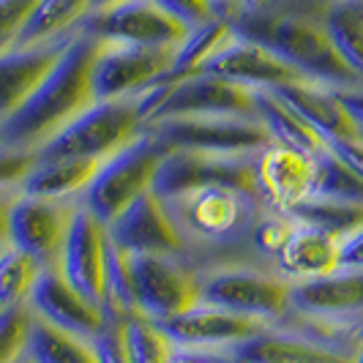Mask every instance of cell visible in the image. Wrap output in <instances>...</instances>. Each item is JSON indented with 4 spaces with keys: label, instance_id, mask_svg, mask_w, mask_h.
Segmentation results:
<instances>
[{
    "label": "cell",
    "instance_id": "cell-1",
    "mask_svg": "<svg viewBox=\"0 0 363 363\" xmlns=\"http://www.w3.org/2000/svg\"><path fill=\"white\" fill-rule=\"evenodd\" d=\"M325 6L328 0H276L271 9L233 22V28L238 36L268 47L309 82L333 91L363 88L328 36Z\"/></svg>",
    "mask_w": 363,
    "mask_h": 363
},
{
    "label": "cell",
    "instance_id": "cell-2",
    "mask_svg": "<svg viewBox=\"0 0 363 363\" xmlns=\"http://www.w3.org/2000/svg\"><path fill=\"white\" fill-rule=\"evenodd\" d=\"M104 41L82 28L72 33L66 50L55 60L52 72L44 77L33 96L9 121L0 123V147L38 150L85 109L93 107V63Z\"/></svg>",
    "mask_w": 363,
    "mask_h": 363
},
{
    "label": "cell",
    "instance_id": "cell-3",
    "mask_svg": "<svg viewBox=\"0 0 363 363\" xmlns=\"http://www.w3.org/2000/svg\"><path fill=\"white\" fill-rule=\"evenodd\" d=\"M164 205L186 238L189 252L191 243L208 249H233L238 243H252V230L265 211L259 194L233 186L197 189L175 200H164Z\"/></svg>",
    "mask_w": 363,
    "mask_h": 363
},
{
    "label": "cell",
    "instance_id": "cell-4",
    "mask_svg": "<svg viewBox=\"0 0 363 363\" xmlns=\"http://www.w3.org/2000/svg\"><path fill=\"white\" fill-rule=\"evenodd\" d=\"M167 147L159 145L150 134L137 137L131 145L104 159L99 175L82 194V205L104 224H112L134 200L153 191L159 167L167 159Z\"/></svg>",
    "mask_w": 363,
    "mask_h": 363
},
{
    "label": "cell",
    "instance_id": "cell-5",
    "mask_svg": "<svg viewBox=\"0 0 363 363\" xmlns=\"http://www.w3.org/2000/svg\"><path fill=\"white\" fill-rule=\"evenodd\" d=\"M145 134V123L137 107V96L96 101L50 143L38 147L41 159L55 156H85V159H109L112 153L131 145Z\"/></svg>",
    "mask_w": 363,
    "mask_h": 363
},
{
    "label": "cell",
    "instance_id": "cell-6",
    "mask_svg": "<svg viewBox=\"0 0 363 363\" xmlns=\"http://www.w3.org/2000/svg\"><path fill=\"white\" fill-rule=\"evenodd\" d=\"M290 281L273 271H257L246 265L202 268L200 303L273 325L290 311Z\"/></svg>",
    "mask_w": 363,
    "mask_h": 363
},
{
    "label": "cell",
    "instance_id": "cell-7",
    "mask_svg": "<svg viewBox=\"0 0 363 363\" xmlns=\"http://www.w3.org/2000/svg\"><path fill=\"white\" fill-rule=\"evenodd\" d=\"M145 131L167 150H197L216 156H249L273 143L259 118H238V115L169 118L159 123H147Z\"/></svg>",
    "mask_w": 363,
    "mask_h": 363
},
{
    "label": "cell",
    "instance_id": "cell-8",
    "mask_svg": "<svg viewBox=\"0 0 363 363\" xmlns=\"http://www.w3.org/2000/svg\"><path fill=\"white\" fill-rule=\"evenodd\" d=\"M137 314L153 323L181 317L200 303L202 271L186 255H131Z\"/></svg>",
    "mask_w": 363,
    "mask_h": 363
},
{
    "label": "cell",
    "instance_id": "cell-9",
    "mask_svg": "<svg viewBox=\"0 0 363 363\" xmlns=\"http://www.w3.org/2000/svg\"><path fill=\"white\" fill-rule=\"evenodd\" d=\"M178 47H137L104 41L93 63V96L96 101L131 99L153 88L172 72Z\"/></svg>",
    "mask_w": 363,
    "mask_h": 363
},
{
    "label": "cell",
    "instance_id": "cell-10",
    "mask_svg": "<svg viewBox=\"0 0 363 363\" xmlns=\"http://www.w3.org/2000/svg\"><path fill=\"white\" fill-rule=\"evenodd\" d=\"M208 186H233L243 191H257V153L249 156H216L197 150H169L159 167L153 194L162 200H175L181 194L208 189Z\"/></svg>",
    "mask_w": 363,
    "mask_h": 363
},
{
    "label": "cell",
    "instance_id": "cell-11",
    "mask_svg": "<svg viewBox=\"0 0 363 363\" xmlns=\"http://www.w3.org/2000/svg\"><path fill=\"white\" fill-rule=\"evenodd\" d=\"M77 205L74 200H47L19 191L9 211L6 243L33 257L41 268H57Z\"/></svg>",
    "mask_w": 363,
    "mask_h": 363
},
{
    "label": "cell",
    "instance_id": "cell-12",
    "mask_svg": "<svg viewBox=\"0 0 363 363\" xmlns=\"http://www.w3.org/2000/svg\"><path fill=\"white\" fill-rule=\"evenodd\" d=\"M91 36L137 47H181L191 33L183 22L162 11L153 0H123L101 11H91L79 25Z\"/></svg>",
    "mask_w": 363,
    "mask_h": 363
},
{
    "label": "cell",
    "instance_id": "cell-13",
    "mask_svg": "<svg viewBox=\"0 0 363 363\" xmlns=\"http://www.w3.org/2000/svg\"><path fill=\"white\" fill-rule=\"evenodd\" d=\"M208 115L257 118V91L227 82L213 74H194L178 82H169L164 101L147 118V123H159L169 118H208Z\"/></svg>",
    "mask_w": 363,
    "mask_h": 363
},
{
    "label": "cell",
    "instance_id": "cell-14",
    "mask_svg": "<svg viewBox=\"0 0 363 363\" xmlns=\"http://www.w3.org/2000/svg\"><path fill=\"white\" fill-rule=\"evenodd\" d=\"M107 224L99 221L79 202L74 211L72 227L57 259L60 276L82 298L104 309V271H107Z\"/></svg>",
    "mask_w": 363,
    "mask_h": 363
},
{
    "label": "cell",
    "instance_id": "cell-15",
    "mask_svg": "<svg viewBox=\"0 0 363 363\" xmlns=\"http://www.w3.org/2000/svg\"><path fill=\"white\" fill-rule=\"evenodd\" d=\"M28 306L41 323L57 328L63 333H72L91 345L101 336V330L109 323L104 309L91 303L88 298H82L60 276L57 268H44L38 273L30 298H28Z\"/></svg>",
    "mask_w": 363,
    "mask_h": 363
},
{
    "label": "cell",
    "instance_id": "cell-16",
    "mask_svg": "<svg viewBox=\"0 0 363 363\" xmlns=\"http://www.w3.org/2000/svg\"><path fill=\"white\" fill-rule=\"evenodd\" d=\"M115 246L128 255H186L189 246L159 194L147 191L107 227Z\"/></svg>",
    "mask_w": 363,
    "mask_h": 363
},
{
    "label": "cell",
    "instance_id": "cell-17",
    "mask_svg": "<svg viewBox=\"0 0 363 363\" xmlns=\"http://www.w3.org/2000/svg\"><path fill=\"white\" fill-rule=\"evenodd\" d=\"M317 156L284 145H265L257 153V191L265 208L290 213L314 194Z\"/></svg>",
    "mask_w": 363,
    "mask_h": 363
},
{
    "label": "cell",
    "instance_id": "cell-18",
    "mask_svg": "<svg viewBox=\"0 0 363 363\" xmlns=\"http://www.w3.org/2000/svg\"><path fill=\"white\" fill-rule=\"evenodd\" d=\"M200 74H213V77H221L227 82H235V85L252 88V91H271L279 85L309 82L303 74L295 72L290 63H284L268 47L243 36H235L230 44H224L205 63Z\"/></svg>",
    "mask_w": 363,
    "mask_h": 363
},
{
    "label": "cell",
    "instance_id": "cell-19",
    "mask_svg": "<svg viewBox=\"0 0 363 363\" xmlns=\"http://www.w3.org/2000/svg\"><path fill=\"white\" fill-rule=\"evenodd\" d=\"M164 333L172 339L178 350H230L257 333H262L268 323L243 317L235 311L216 309L208 303H197L181 317L159 323Z\"/></svg>",
    "mask_w": 363,
    "mask_h": 363
},
{
    "label": "cell",
    "instance_id": "cell-20",
    "mask_svg": "<svg viewBox=\"0 0 363 363\" xmlns=\"http://www.w3.org/2000/svg\"><path fill=\"white\" fill-rule=\"evenodd\" d=\"M339 246L342 238L295 221L290 235L284 238V243L271 257L273 273H279L290 284L323 279L328 273L339 271Z\"/></svg>",
    "mask_w": 363,
    "mask_h": 363
},
{
    "label": "cell",
    "instance_id": "cell-21",
    "mask_svg": "<svg viewBox=\"0 0 363 363\" xmlns=\"http://www.w3.org/2000/svg\"><path fill=\"white\" fill-rule=\"evenodd\" d=\"M69 38L72 36L38 47H17L0 55V123L9 121L33 96L44 77L52 72L55 60L66 50Z\"/></svg>",
    "mask_w": 363,
    "mask_h": 363
},
{
    "label": "cell",
    "instance_id": "cell-22",
    "mask_svg": "<svg viewBox=\"0 0 363 363\" xmlns=\"http://www.w3.org/2000/svg\"><path fill=\"white\" fill-rule=\"evenodd\" d=\"M271 93L298 118H303L317 134H323L325 143L361 137L358 123L352 121L339 91H333V88L317 85V82H292V85L271 88Z\"/></svg>",
    "mask_w": 363,
    "mask_h": 363
},
{
    "label": "cell",
    "instance_id": "cell-23",
    "mask_svg": "<svg viewBox=\"0 0 363 363\" xmlns=\"http://www.w3.org/2000/svg\"><path fill=\"white\" fill-rule=\"evenodd\" d=\"M290 309L317 317H363V271H333L323 279L295 281Z\"/></svg>",
    "mask_w": 363,
    "mask_h": 363
},
{
    "label": "cell",
    "instance_id": "cell-24",
    "mask_svg": "<svg viewBox=\"0 0 363 363\" xmlns=\"http://www.w3.org/2000/svg\"><path fill=\"white\" fill-rule=\"evenodd\" d=\"M104 159H85V156H55L41 159L22 183V194L47 197V200H74L79 202L85 189L99 175Z\"/></svg>",
    "mask_w": 363,
    "mask_h": 363
},
{
    "label": "cell",
    "instance_id": "cell-25",
    "mask_svg": "<svg viewBox=\"0 0 363 363\" xmlns=\"http://www.w3.org/2000/svg\"><path fill=\"white\" fill-rule=\"evenodd\" d=\"M230 350L243 363H345L306 339L273 325Z\"/></svg>",
    "mask_w": 363,
    "mask_h": 363
},
{
    "label": "cell",
    "instance_id": "cell-26",
    "mask_svg": "<svg viewBox=\"0 0 363 363\" xmlns=\"http://www.w3.org/2000/svg\"><path fill=\"white\" fill-rule=\"evenodd\" d=\"M96 0H38L28 17L17 47H38L72 36L88 19Z\"/></svg>",
    "mask_w": 363,
    "mask_h": 363
},
{
    "label": "cell",
    "instance_id": "cell-27",
    "mask_svg": "<svg viewBox=\"0 0 363 363\" xmlns=\"http://www.w3.org/2000/svg\"><path fill=\"white\" fill-rule=\"evenodd\" d=\"M257 118L268 128L276 145L292 147L309 156H320L328 150L323 134H317L303 118H298L292 109L284 107L271 91H257Z\"/></svg>",
    "mask_w": 363,
    "mask_h": 363
},
{
    "label": "cell",
    "instance_id": "cell-28",
    "mask_svg": "<svg viewBox=\"0 0 363 363\" xmlns=\"http://www.w3.org/2000/svg\"><path fill=\"white\" fill-rule=\"evenodd\" d=\"M325 28L336 52L363 82V0H328Z\"/></svg>",
    "mask_w": 363,
    "mask_h": 363
},
{
    "label": "cell",
    "instance_id": "cell-29",
    "mask_svg": "<svg viewBox=\"0 0 363 363\" xmlns=\"http://www.w3.org/2000/svg\"><path fill=\"white\" fill-rule=\"evenodd\" d=\"M235 36H238L235 28L218 17H213L211 22L200 25V28H194V30L186 36V41L178 47L175 63H172V72L167 77V82H178V79L200 74L202 69H205V63H208L224 44H230Z\"/></svg>",
    "mask_w": 363,
    "mask_h": 363
},
{
    "label": "cell",
    "instance_id": "cell-30",
    "mask_svg": "<svg viewBox=\"0 0 363 363\" xmlns=\"http://www.w3.org/2000/svg\"><path fill=\"white\" fill-rule=\"evenodd\" d=\"M25 355L33 363H101L91 342L63 333L57 328L41 323L38 317H33Z\"/></svg>",
    "mask_w": 363,
    "mask_h": 363
},
{
    "label": "cell",
    "instance_id": "cell-31",
    "mask_svg": "<svg viewBox=\"0 0 363 363\" xmlns=\"http://www.w3.org/2000/svg\"><path fill=\"white\" fill-rule=\"evenodd\" d=\"M290 216L301 224H311L336 238H347L363 227V202L330 200V197H309L292 208Z\"/></svg>",
    "mask_w": 363,
    "mask_h": 363
},
{
    "label": "cell",
    "instance_id": "cell-32",
    "mask_svg": "<svg viewBox=\"0 0 363 363\" xmlns=\"http://www.w3.org/2000/svg\"><path fill=\"white\" fill-rule=\"evenodd\" d=\"M104 314L112 323H123L137 314V295H134V273L131 255L107 243V271H104Z\"/></svg>",
    "mask_w": 363,
    "mask_h": 363
},
{
    "label": "cell",
    "instance_id": "cell-33",
    "mask_svg": "<svg viewBox=\"0 0 363 363\" xmlns=\"http://www.w3.org/2000/svg\"><path fill=\"white\" fill-rule=\"evenodd\" d=\"M121 339L128 363H169L178 347L164 333V328L143 314L121 323Z\"/></svg>",
    "mask_w": 363,
    "mask_h": 363
},
{
    "label": "cell",
    "instance_id": "cell-34",
    "mask_svg": "<svg viewBox=\"0 0 363 363\" xmlns=\"http://www.w3.org/2000/svg\"><path fill=\"white\" fill-rule=\"evenodd\" d=\"M44 271L33 257L19 252L14 246H0V309H11L28 303L30 290L36 284L38 273Z\"/></svg>",
    "mask_w": 363,
    "mask_h": 363
},
{
    "label": "cell",
    "instance_id": "cell-35",
    "mask_svg": "<svg viewBox=\"0 0 363 363\" xmlns=\"http://www.w3.org/2000/svg\"><path fill=\"white\" fill-rule=\"evenodd\" d=\"M311 197L363 202V181L330 150H325L317 156V186H314Z\"/></svg>",
    "mask_w": 363,
    "mask_h": 363
},
{
    "label": "cell",
    "instance_id": "cell-36",
    "mask_svg": "<svg viewBox=\"0 0 363 363\" xmlns=\"http://www.w3.org/2000/svg\"><path fill=\"white\" fill-rule=\"evenodd\" d=\"M30 325H33V311L28 303L0 309V363L17 361L25 352Z\"/></svg>",
    "mask_w": 363,
    "mask_h": 363
},
{
    "label": "cell",
    "instance_id": "cell-37",
    "mask_svg": "<svg viewBox=\"0 0 363 363\" xmlns=\"http://www.w3.org/2000/svg\"><path fill=\"white\" fill-rule=\"evenodd\" d=\"M38 0H0V55L17 50V41Z\"/></svg>",
    "mask_w": 363,
    "mask_h": 363
},
{
    "label": "cell",
    "instance_id": "cell-38",
    "mask_svg": "<svg viewBox=\"0 0 363 363\" xmlns=\"http://www.w3.org/2000/svg\"><path fill=\"white\" fill-rule=\"evenodd\" d=\"M38 162V150L0 147V189H22L25 178Z\"/></svg>",
    "mask_w": 363,
    "mask_h": 363
},
{
    "label": "cell",
    "instance_id": "cell-39",
    "mask_svg": "<svg viewBox=\"0 0 363 363\" xmlns=\"http://www.w3.org/2000/svg\"><path fill=\"white\" fill-rule=\"evenodd\" d=\"M162 11H167L169 17H175L178 22H183L189 30L200 28L205 22L213 19V9L208 0H153Z\"/></svg>",
    "mask_w": 363,
    "mask_h": 363
},
{
    "label": "cell",
    "instance_id": "cell-40",
    "mask_svg": "<svg viewBox=\"0 0 363 363\" xmlns=\"http://www.w3.org/2000/svg\"><path fill=\"white\" fill-rule=\"evenodd\" d=\"M211 9H213V17L224 19V22H238V19L257 14V11H265L271 9L276 0H208Z\"/></svg>",
    "mask_w": 363,
    "mask_h": 363
},
{
    "label": "cell",
    "instance_id": "cell-41",
    "mask_svg": "<svg viewBox=\"0 0 363 363\" xmlns=\"http://www.w3.org/2000/svg\"><path fill=\"white\" fill-rule=\"evenodd\" d=\"M93 350L101 363H128L126 350H123V339H121V323L109 320L107 328L101 330V336L93 342Z\"/></svg>",
    "mask_w": 363,
    "mask_h": 363
},
{
    "label": "cell",
    "instance_id": "cell-42",
    "mask_svg": "<svg viewBox=\"0 0 363 363\" xmlns=\"http://www.w3.org/2000/svg\"><path fill=\"white\" fill-rule=\"evenodd\" d=\"M328 150L347 164L363 181V137H347V140H328Z\"/></svg>",
    "mask_w": 363,
    "mask_h": 363
},
{
    "label": "cell",
    "instance_id": "cell-43",
    "mask_svg": "<svg viewBox=\"0 0 363 363\" xmlns=\"http://www.w3.org/2000/svg\"><path fill=\"white\" fill-rule=\"evenodd\" d=\"M339 268L342 271H363V227L342 238L339 246Z\"/></svg>",
    "mask_w": 363,
    "mask_h": 363
},
{
    "label": "cell",
    "instance_id": "cell-44",
    "mask_svg": "<svg viewBox=\"0 0 363 363\" xmlns=\"http://www.w3.org/2000/svg\"><path fill=\"white\" fill-rule=\"evenodd\" d=\"M169 363H243L233 350H175Z\"/></svg>",
    "mask_w": 363,
    "mask_h": 363
},
{
    "label": "cell",
    "instance_id": "cell-45",
    "mask_svg": "<svg viewBox=\"0 0 363 363\" xmlns=\"http://www.w3.org/2000/svg\"><path fill=\"white\" fill-rule=\"evenodd\" d=\"M342 101H345L347 112L352 115V121L358 123V134L363 137V88H352V91H339Z\"/></svg>",
    "mask_w": 363,
    "mask_h": 363
},
{
    "label": "cell",
    "instance_id": "cell-46",
    "mask_svg": "<svg viewBox=\"0 0 363 363\" xmlns=\"http://www.w3.org/2000/svg\"><path fill=\"white\" fill-rule=\"evenodd\" d=\"M19 197V189H0V246L9 238V211Z\"/></svg>",
    "mask_w": 363,
    "mask_h": 363
},
{
    "label": "cell",
    "instance_id": "cell-47",
    "mask_svg": "<svg viewBox=\"0 0 363 363\" xmlns=\"http://www.w3.org/2000/svg\"><path fill=\"white\" fill-rule=\"evenodd\" d=\"M118 3H123V0H96V3H93V11H101V9L118 6Z\"/></svg>",
    "mask_w": 363,
    "mask_h": 363
},
{
    "label": "cell",
    "instance_id": "cell-48",
    "mask_svg": "<svg viewBox=\"0 0 363 363\" xmlns=\"http://www.w3.org/2000/svg\"><path fill=\"white\" fill-rule=\"evenodd\" d=\"M11 363H33V361H30V358H28V355H25V352H22V355H19L17 361H11Z\"/></svg>",
    "mask_w": 363,
    "mask_h": 363
},
{
    "label": "cell",
    "instance_id": "cell-49",
    "mask_svg": "<svg viewBox=\"0 0 363 363\" xmlns=\"http://www.w3.org/2000/svg\"><path fill=\"white\" fill-rule=\"evenodd\" d=\"M355 363H363V347L358 350V355H355Z\"/></svg>",
    "mask_w": 363,
    "mask_h": 363
}]
</instances>
